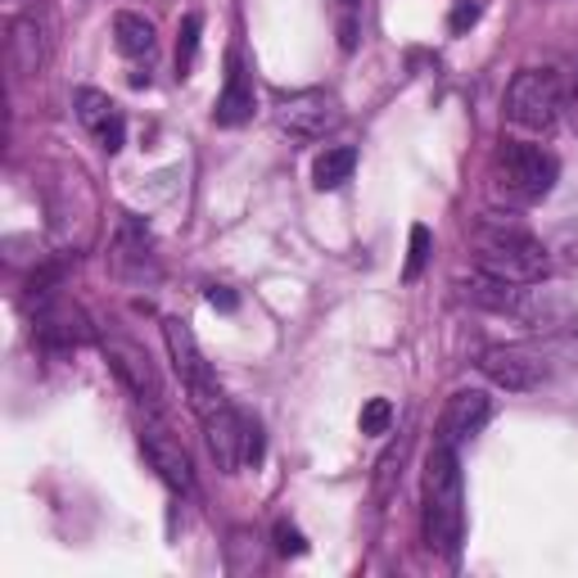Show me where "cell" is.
Instances as JSON below:
<instances>
[{"label":"cell","mask_w":578,"mask_h":578,"mask_svg":"<svg viewBox=\"0 0 578 578\" xmlns=\"http://www.w3.org/2000/svg\"><path fill=\"white\" fill-rule=\"evenodd\" d=\"M569 123H574V136H578V82H574V96H569Z\"/></svg>","instance_id":"4316f807"},{"label":"cell","mask_w":578,"mask_h":578,"mask_svg":"<svg viewBox=\"0 0 578 578\" xmlns=\"http://www.w3.org/2000/svg\"><path fill=\"white\" fill-rule=\"evenodd\" d=\"M556 254L565 258V267H578V222L556 231Z\"/></svg>","instance_id":"cb8c5ba5"},{"label":"cell","mask_w":578,"mask_h":578,"mask_svg":"<svg viewBox=\"0 0 578 578\" xmlns=\"http://www.w3.org/2000/svg\"><path fill=\"white\" fill-rule=\"evenodd\" d=\"M5 5H19V0H5Z\"/></svg>","instance_id":"83f0119b"},{"label":"cell","mask_w":578,"mask_h":578,"mask_svg":"<svg viewBox=\"0 0 578 578\" xmlns=\"http://www.w3.org/2000/svg\"><path fill=\"white\" fill-rule=\"evenodd\" d=\"M479 367L493 384H502L511 393H529L546 380V361L533 348H515V344L511 348H489L479 357Z\"/></svg>","instance_id":"9c48e42d"},{"label":"cell","mask_w":578,"mask_h":578,"mask_svg":"<svg viewBox=\"0 0 578 578\" xmlns=\"http://www.w3.org/2000/svg\"><path fill=\"white\" fill-rule=\"evenodd\" d=\"M456 290H462L466 303H475V308H483V312H502V317L525 312V290L502 281V276H489V271H479V276H470V281H456Z\"/></svg>","instance_id":"5bb4252c"},{"label":"cell","mask_w":578,"mask_h":578,"mask_svg":"<svg viewBox=\"0 0 578 578\" xmlns=\"http://www.w3.org/2000/svg\"><path fill=\"white\" fill-rule=\"evenodd\" d=\"M430 249H434V235L430 226H411V254H407V267H403V281H420V271L425 262H430Z\"/></svg>","instance_id":"ffe728a7"},{"label":"cell","mask_w":578,"mask_h":578,"mask_svg":"<svg viewBox=\"0 0 578 578\" xmlns=\"http://www.w3.org/2000/svg\"><path fill=\"white\" fill-rule=\"evenodd\" d=\"M73 109H77V123L100 140L104 155H118L127 140V123H123V113H118V104L104 96V90L96 86H82L77 96H73Z\"/></svg>","instance_id":"8fae6325"},{"label":"cell","mask_w":578,"mask_h":578,"mask_svg":"<svg viewBox=\"0 0 578 578\" xmlns=\"http://www.w3.org/2000/svg\"><path fill=\"white\" fill-rule=\"evenodd\" d=\"M462 533H466V483H462V462L456 447L439 443L425 462V542L439 556L462 552Z\"/></svg>","instance_id":"6da1fadb"},{"label":"cell","mask_w":578,"mask_h":578,"mask_svg":"<svg viewBox=\"0 0 578 578\" xmlns=\"http://www.w3.org/2000/svg\"><path fill=\"white\" fill-rule=\"evenodd\" d=\"M140 447H145V462L159 470V479L168 483L172 493H195V466L186 447H181V439H172L159 420H149L140 430Z\"/></svg>","instance_id":"52a82bcc"},{"label":"cell","mask_w":578,"mask_h":578,"mask_svg":"<svg viewBox=\"0 0 578 578\" xmlns=\"http://www.w3.org/2000/svg\"><path fill=\"white\" fill-rule=\"evenodd\" d=\"M163 340H168V353H172V367H176L181 384H186V393H190V407L204 411V407H212V403H222L218 376H212L208 357L199 353L190 325L181 321V317H168V321H163Z\"/></svg>","instance_id":"5b68a950"},{"label":"cell","mask_w":578,"mask_h":578,"mask_svg":"<svg viewBox=\"0 0 578 578\" xmlns=\"http://www.w3.org/2000/svg\"><path fill=\"white\" fill-rule=\"evenodd\" d=\"M199 37H204V14H186L176 27V77H190L195 59H199Z\"/></svg>","instance_id":"d6986e66"},{"label":"cell","mask_w":578,"mask_h":578,"mask_svg":"<svg viewBox=\"0 0 578 578\" xmlns=\"http://www.w3.org/2000/svg\"><path fill=\"white\" fill-rule=\"evenodd\" d=\"M208 303H212L218 312H235V308H239V298H235L226 285H212V290H208Z\"/></svg>","instance_id":"484cf974"},{"label":"cell","mask_w":578,"mask_h":578,"mask_svg":"<svg viewBox=\"0 0 578 578\" xmlns=\"http://www.w3.org/2000/svg\"><path fill=\"white\" fill-rule=\"evenodd\" d=\"M100 348H104V357H109L113 376L123 380L149 411H159V407H163V380H159V371H155V361H149V353H145L140 344L123 340V334H104Z\"/></svg>","instance_id":"8992f818"},{"label":"cell","mask_w":578,"mask_h":578,"mask_svg":"<svg viewBox=\"0 0 578 578\" xmlns=\"http://www.w3.org/2000/svg\"><path fill=\"white\" fill-rule=\"evenodd\" d=\"M475 258H479V271L502 276L511 285H538L552 276V254L542 249V239H533L525 226H511V222H483L475 231Z\"/></svg>","instance_id":"7a4b0ae2"},{"label":"cell","mask_w":578,"mask_h":578,"mask_svg":"<svg viewBox=\"0 0 578 578\" xmlns=\"http://www.w3.org/2000/svg\"><path fill=\"white\" fill-rule=\"evenodd\" d=\"M493 186L506 204H520V208L538 204L556 186V159L533 145H502V155L493 163Z\"/></svg>","instance_id":"3957f363"},{"label":"cell","mask_w":578,"mask_h":578,"mask_svg":"<svg viewBox=\"0 0 578 578\" xmlns=\"http://www.w3.org/2000/svg\"><path fill=\"white\" fill-rule=\"evenodd\" d=\"M357 425H361V434H389V425H393V403L389 398H371L367 407H361V416H357Z\"/></svg>","instance_id":"44dd1931"},{"label":"cell","mask_w":578,"mask_h":578,"mask_svg":"<svg viewBox=\"0 0 578 578\" xmlns=\"http://www.w3.org/2000/svg\"><path fill=\"white\" fill-rule=\"evenodd\" d=\"M258 109V96H254V77L245 69V59L231 54L226 59V86L218 96V109H212V123L218 127H245Z\"/></svg>","instance_id":"4fadbf2b"},{"label":"cell","mask_w":578,"mask_h":578,"mask_svg":"<svg viewBox=\"0 0 578 578\" xmlns=\"http://www.w3.org/2000/svg\"><path fill=\"white\" fill-rule=\"evenodd\" d=\"M10 59H14V73L19 77H37L46 69V27L41 19H14L10 27Z\"/></svg>","instance_id":"9a60e30c"},{"label":"cell","mask_w":578,"mask_h":578,"mask_svg":"<svg viewBox=\"0 0 578 578\" xmlns=\"http://www.w3.org/2000/svg\"><path fill=\"white\" fill-rule=\"evenodd\" d=\"M113 46L123 50L127 59L149 54V50H155V23H149L145 14H132V10L113 14Z\"/></svg>","instance_id":"2e32d148"},{"label":"cell","mask_w":578,"mask_h":578,"mask_svg":"<svg viewBox=\"0 0 578 578\" xmlns=\"http://www.w3.org/2000/svg\"><path fill=\"white\" fill-rule=\"evenodd\" d=\"M489 411H493V403L483 389H456L443 407V420H439V443L462 447L470 434H479V425L489 420Z\"/></svg>","instance_id":"7c38bea8"},{"label":"cell","mask_w":578,"mask_h":578,"mask_svg":"<svg viewBox=\"0 0 578 578\" xmlns=\"http://www.w3.org/2000/svg\"><path fill=\"white\" fill-rule=\"evenodd\" d=\"M276 552L281 556H303V552H308V542H303V533L294 529V525H276Z\"/></svg>","instance_id":"603a6c76"},{"label":"cell","mask_w":578,"mask_h":578,"mask_svg":"<svg viewBox=\"0 0 578 578\" xmlns=\"http://www.w3.org/2000/svg\"><path fill=\"white\" fill-rule=\"evenodd\" d=\"M353 168H357V149L353 145H334V149H325V155H317V163H312V186L317 190H340L344 181L353 176Z\"/></svg>","instance_id":"e0dca14e"},{"label":"cell","mask_w":578,"mask_h":578,"mask_svg":"<svg viewBox=\"0 0 578 578\" xmlns=\"http://www.w3.org/2000/svg\"><path fill=\"white\" fill-rule=\"evenodd\" d=\"M199 420H204V434H208L212 456H218V466H222L226 475H235L239 462H245V416H239V411L222 398V403L204 407Z\"/></svg>","instance_id":"30bf717a"},{"label":"cell","mask_w":578,"mask_h":578,"mask_svg":"<svg viewBox=\"0 0 578 578\" xmlns=\"http://www.w3.org/2000/svg\"><path fill=\"white\" fill-rule=\"evenodd\" d=\"M475 23H479V0H456V10H452V19H447L452 33L462 37V33H470Z\"/></svg>","instance_id":"7402d4cb"},{"label":"cell","mask_w":578,"mask_h":578,"mask_svg":"<svg viewBox=\"0 0 578 578\" xmlns=\"http://www.w3.org/2000/svg\"><path fill=\"white\" fill-rule=\"evenodd\" d=\"M561 113V77L552 69H525L506 86V118L525 132H552Z\"/></svg>","instance_id":"277c9868"},{"label":"cell","mask_w":578,"mask_h":578,"mask_svg":"<svg viewBox=\"0 0 578 578\" xmlns=\"http://www.w3.org/2000/svg\"><path fill=\"white\" fill-rule=\"evenodd\" d=\"M330 23L334 37H340V50L353 54L361 41V0H330Z\"/></svg>","instance_id":"ac0fdd59"},{"label":"cell","mask_w":578,"mask_h":578,"mask_svg":"<svg viewBox=\"0 0 578 578\" xmlns=\"http://www.w3.org/2000/svg\"><path fill=\"white\" fill-rule=\"evenodd\" d=\"M245 462L249 466L262 462V430H258V420H245Z\"/></svg>","instance_id":"d4e9b609"},{"label":"cell","mask_w":578,"mask_h":578,"mask_svg":"<svg viewBox=\"0 0 578 578\" xmlns=\"http://www.w3.org/2000/svg\"><path fill=\"white\" fill-rule=\"evenodd\" d=\"M334 123H340V113H334V100L325 90H298V96L281 100V109H276V127L290 132L294 140H317Z\"/></svg>","instance_id":"ba28073f"}]
</instances>
